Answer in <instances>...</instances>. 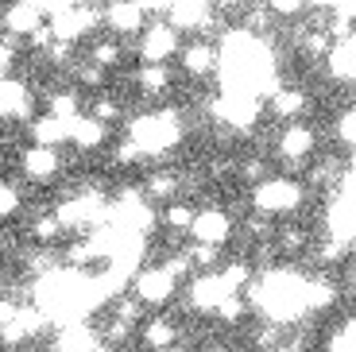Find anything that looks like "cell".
<instances>
[{
    "label": "cell",
    "mask_w": 356,
    "mask_h": 352,
    "mask_svg": "<svg viewBox=\"0 0 356 352\" xmlns=\"http://www.w3.org/2000/svg\"><path fill=\"white\" fill-rule=\"evenodd\" d=\"M275 244L283 248L286 255H294V252H302V248L310 244V232H306L302 225H294V221H291V225H283V229H279Z\"/></svg>",
    "instance_id": "cell-30"
},
{
    "label": "cell",
    "mask_w": 356,
    "mask_h": 352,
    "mask_svg": "<svg viewBox=\"0 0 356 352\" xmlns=\"http://www.w3.org/2000/svg\"><path fill=\"white\" fill-rule=\"evenodd\" d=\"M74 81H78V86H86V89H105L108 70H105V66H97V62L81 58L78 66H74Z\"/></svg>",
    "instance_id": "cell-29"
},
{
    "label": "cell",
    "mask_w": 356,
    "mask_h": 352,
    "mask_svg": "<svg viewBox=\"0 0 356 352\" xmlns=\"http://www.w3.org/2000/svg\"><path fill=\"white\" fill-rule=\"evenodd\" d=\"M348 175H353V178H356V147H353V151H348Z\"/></svg>",
    "instance_id": "cell-40"
},
{
    "label": "cell",
    "mask_w": 356,
    "mask_h": 352,
    "mask_svg": "<svg viewBox=\"0 0 356 352\" xmlns=\"http://www.w3.org/2000/svg\"><path fill=\"white\" fill-rule=\"evenodd\" d=\"M47 19H51V16H43L35 4H27V0H12L8 12H4V35H12V39H19V43H27V39H31L39 27L47 24Z\"/></svg>",
    "instance_id": "cell-13"
},
{
    "label": "cell",
    "mask_w": 356,
    "mask_h": 352,
    "mask_svg": "<svg viewBox=\"0 0 356 352\" xmlns=\"http://www.w3.org/2000/svg\"><path fill=\"white\" fill-rule=\"evenodd\" d=\"M252 0H213V8H221V12H232V8H248Z\"/></svg>",
    "instance_id": "cell-37"
},
{
    "label": "cell",
    "mask_w": 356,
    "mask_h": 352,
    "mask_svg": "<svg viewBox=\"0 0 356 352\" xmlns=\"http://www.w3.org/2000/svg\"><path fill=\"white\" fill-rule=\"evenodd\" d=\"M182 136V124H178L175 113H152L140 116V120L128 128V140H136L143 147V155H167L170 147Z\"/></svg>",
    "instance_id": "cell-2"
},
{
    "label": "cell",
    "mask_w": 356,
    "mask_h": 352,
    "mask_svg": "<svg viewBox=\"0 0 356 352\" xmlns=\"http://www.w3.org/2000/svg\"><path fill=\"white\" fill-rule=\"evenodd\" d=\"M74 47H78V43H66V39H54V43H51V51H47L43 58L51 62L54 70H63V66H70V62H74Z\"/></svg>",
    "instance_id": "cell-36"
},
{
    "label": "cell",
    "mask_w": 356,
    "mask_h": 352,
    "mask_svg": "<svg viewBox=\"0 0 356 352\" xmlns=\"http://www.w3.org/2000/svg\"><path fill=\"white\" fill-rule=\"evenodd\" d=\"M105 140H108V124L105 120H97V116H81V120H74V128H70V147H78V151H97V147H105Z\"/></svg>",
    "instance_id": "cell-18"
},
{
    "label": "cell",
    "mask_w": 356,
    "mask_h": 352,
    "mask_svg": "<svg viewBox=\"0 0 356 352\" xmlns=\"http://www.w3.org/2000/svg\"><path fill=\"white\" fill-rule=\"evenodd\" d=\"M267 109H271V116L294 124V120H302V116L310 113V93H306L302 86H279L275 93L267 97Z\"/></svg>",
    "instance_id": "cell-14"
},
{
    "label": "cell",
    "mask_w": 356,
    "mask_h": 352,
    "mask_svg": "<svg viewBox=\"0 0 356 352\" xmlns=\"http://www.w3.org/2000/svg\"><path fill=\"white\" fill-rule=\"evenodd\" d=\"M170 66H152V62H140V70H136V86H140V93H147V97H159V93H167L170 89Z\"/></svg>",
    "instance_id": "cell-22"
},
{
    "label": "cell",
    "mask_w": 356,
    "mask_h": 352,
    "mask_svg": "<svg viewBox=\"0 0 356 352\" xmlns=\"http://www.w3.org/2000/svg\"><path fill=\"white\" fill-rule=\"evenodd\" d=\"M178 66L190 74V78H209V74H217V66H221V47L213 43V39H190L186 47H182V54H178Z\"/></svg>",
    "instance_id": "cell-11"
},
{
    "label": "cell",
    "mask_w": 356,
    "mask_h": 352,
    "mask_svg": "<svg viewBox=\"0 0 356 352\" xmlns=\"http://www.w3.org/2000/svg\"><path fill=\"white\" fill-rule=\"evenodd\" d=\"M275 151H279V159L286 163V170H302L306 163L314 159V151H318V132H314L310 124L294 120V124H286L283 132H279Z\"/></svg>",
    "instance_id": "cell-5"
},
{
    "label": "cell",
    "mask_w": 356,
    "mask_h": 352,
    "mask_svg": "<svg viewBox=\"0 0 356 352\" xmlns=\"http://www.w3.org/2000/svg\"><path fill=\"white\" fill-rule=\"evenodd\" d=\"M159 221H163V229H170V232H190L197 221V205L186 202V198H175L170 205H163Z\"/></svg>",
    "instance_id": "cell-20"
},
{
    "label": "cell",
    "mask_w": 356,
    "mask_h": 352,
    "mask_svg": "<svg viewBox=\"0 0 356 352\" xmlns=\"http://www.w3.org/2000/svg\"><path fill=\"white\" fill-rule=\"evenodd\" d=\"M19 170H24V178L47 186L63 175V151L47 147V143H31V147L19 151Z\"/></svg>",
    "instance_id": "cell-7"
},
{
    "label": "cell",
    "mask_w": 356,
    "mask_h": 352,
    "mask_svg": "<svg viewBox=\"0 0 356 352\" xmlns=\"http://www.w3.org/2000/svg\"><path fill=\"white\" fill-rule=\"evenodd\" d=\"M264 4H267V12H271L275 19H298L306 8H310L306 0H264Z\"/></svg>",
    "instance_id": "cell-34"
},
{
    "label": "cell",
    "mask_w": 356,
    "mask_h": 352,
    "mask_svg": "<svg viewBox=\"0 0 356 352\" xmlns=\"http://www.w3.org/2000/svg\"><path fill=\"white\" fill-rule=\"evenodd\" d=\"M325 352H356V314L345 317V321H341V326L330 333Z\"/></svg>",
    "instance_id": "cell-27"
},
{
    "label": "cell",
    "mask_w": 356,
    "mask_h": 352,
    "mask_svg": "<svg viewBox=\"0 0 356 352\" xmlns=\"http://www.w3.org/2000/svg\"><path fill=\"white\" fill-rule=\"evenodd\" d=\"M333 132H337V140L345 143L348 151L356 147V105L348 109V113H341V116H337V128H333Z\"/></svg>",
    "instance_id": "cell-35"
},
{
    "label": "cell",
    "mask_w": 356,
    "mask_h": 352,
    "mask_svg": "<svg viewBox=\"0 0 356 352\" xmlns=\"http://www.w3.org/2000/svg\"><path fill=\"white\" fill-rule=\"evenodd\" d=\"M86 58L97 62V66H105V70H116V66H120V58H124V51H120V43H116V39H97V43L89 47Z\"/></svg>",
    "instance_id": "cell-25"
},
{
    "label": "cell",
    "mask_w": 356,
    "mask_h": 352,
    "mask_svg": "<svg viewBox=\"0 0 356 352\" xmlns=\"http://www.w3.org/2000/svg\"><path fill=\"white\" fill-rule=\"evenodd\" d=\"M147 24H152V16H147L143 0H108L105 4V27L113 31V39H140Z\"/></svg>",
    "instance_id": "cell-6"
},
{
    "label": "cell",
    "mask_w": 356,
    "mask_h": 352,
    "mask_svg": "<svg viewBox=\"0 0 356 352\" xmlns=\"http://www.w3.org/2000/svg\"><path fill=\"white\" fill-rule=\"evenodd\" d=\"M232 232H236V221H232L221 205H202V209H197L194 229H190V237H194V244H217V248H225L232 240Z\"/></svg>",
    "instance_id": "cell-8"
},
{
    "label": "cell",
    "mask_w": 356,
    "mask_h": 352,
    "mask_svg": "<svg viewBox=\"0 0 356 352\" xmlns=\"http://www.w3.org/2000/svg\"><path fill=\"white\" fill-rule=\"evenodd\" d=\"M0 113H4V120L8 124H31L35 120V93H31V86H27L24 78H4V97H0Z\"/></svg>",
    "instance_id": "cell-9"
},
{
    "label": "cell",
    "mask_w": 356,
    "mask_h": 352,
    "mask_svg": "<svg viewBox=\"0 0 356 352\" xmlns=\"http://www.w3.org/2000/svg\"><path fill=\"white\" fill-rule=\"evenodd\" d=\"M113 314H116V317H124V321H132V326H143L147 306H143V302L136 298L132 291H128V294H116V298H113Z\"/></svg>",
    "instance_id": "cell-28"
},
{
    "label": "cell",
    "mask_w": 356,
    "mask_h": 352,
    "mask_svg": "<svg viewBox=\"0 0 356 352\" xmlns=\"http://www.w3.org/2000/svg\"><path fill=\"white\" fill-rule=\"evenodd\" d=\"M341 298V291L333 287V279L325 275H314V279H302V306L306 314H321V310H333Z\"/></svg>",
    "instance_id": "cell-17"
},
{
    "label": "cell",
    "mask_w": 356,
    "mask_h": 352,
    "mask_svg": "<svg viewBox=\"0 0 356 352\" xmlns=\"http://www.w3.org/2000/svg\"><path fill=\"white\" fill-rule=\"evenodd\" d=\"M209 4H213V0H170L167 19L178 31H202V35H209V27L217 24V19L209 16Z\"/></svg>",
    "instance_id": "cell-12"
},
{
    "label": "cell",
    "mask_w": 356,
    "mask_h": 352,
    "mask_svg": "<svg viewBox=\"0 0 356 352\" xmlns=\"http://www.w3.org/2000/svg\"><path fill=\"white\" fill-rule=\"evenodd\" d=\"M217 352H241V349H217Z\"/></svg>",
    "instance_id": "cell-43"
},
{
    "label": "cell",
    "mask_w": 356,
    "mask_h": 352,
    "mask_svg": "<svg viewBox=\"0 0 356 352\" xmlns=\"http://www.w3.org/2000/svg\"><path fill=\"white\" fill-rule=\"evenodd\" d=\"M19 209H24V190H19L16 178H8V182H4V190H0V217L12 221Z\"/></svg>",
    "instance_id": "cell-31"
},
{
    "label": "cell",
    "mask_w": 356,
    "mask_h": 352,
    "mask_svg": "<svg viewBox=\"0 0 356 352\" xmlns=\"http://www.w3.org/2000/svg\"><path fill=\"white\" fill-rule=\"evenodd\" d=\"M132 337H140V326H132V321H124V317H116V314H108V321L101 326L105 349H124Z\"/></svg>",
    "instance_id": "cell-24"
},
{
    "label": "cell",
    "mask_w": 356,
    "mask_h": 352,
    "mask_svg": "<svg viewBox=\"0 0 356 352\" xmlns=\"http://www.w3.org/2000/svg\"><path fill=\"white\" fill-rule=\"evenodd\" d=\"M229 282L221 279V271H202L190 279V291H186V302L197 310V314H217L225 298H229Z\"/></svg>",
    "instance_id": "cell-10"
},
{
    "label": "cell",
    "mask_w": 356,
    "mask_h": 352,
    "mask_svg": "<svg viewBox=\"0 0 356 352\" xmlns=\"http://www.w3.org/2000/svg\"><path fill=\"white\" fill-rule=\"evenodd\" d=\"M248 294H229V298L221 302V306H217V321H221V326H241L244 321V314H248Z\"/></svg>",
    "instance_id": "cell-26"
},
{
    "label": "cell",
    "mask_w": 356,
    "mask_h": 352,
    "mask_svg": "<svg viewBox=\"0 0 356 352\" xmlns=\"http://www.w3.org/2000/svg\"><path fill=\"white\" fill-rule=\"evenodd\" d=\"M27 128H31V143L63 147V143H70V128H74V124H66V120H58V116L43 113V116H35V120L27 124Z\"/></svg>",
    "instance_id": "cell-19"
},
{
    "label": "cell",
    "mask_w": 356,
    "mask_h": 352,
    "mask_svg": "<svg viewBox=\"0 0 356 352\" xmlns=\"http://www.w3.org/2000/svg\"><path fill=\"white\" fill-rule=\"evenodd\" d=\"M63 232H66V225H63V217H58L54 209L35 213V221H31V240H35L39 248H51Z\"/></svg>",
    "instance_id": "cell-23"
},
{
    "label": "cell",
    "mask_w": 356,
    "mask_h": 352,
    "mask_svg": "<svg viewBox=\"0 0 356 352\" xmlns=\"http://www.w3.org/2000/svg\"><path fill=\"white\" fill-rule=\"evenodd\" d=\"M353 105H356V93H353Z\"/></svg>",
    "instance_id": "cell-44"
},
{
    "label": "cell",
    "mask_w": 356,
    "mask_h": 352,
    "mask_svg": "<svg viewBox=\"0 0 356 352\" xmlns=\"http://www.w3.org/2000/svg\"><path fill=\"white\" fill-rule=\"evenodd\" d=\"M89 116H97V120H105V124H116L120 120V116H124V109H120V101L116 97H108V93H101L97 101H93V105L86 109Z\"/></svg>",
    "instance_id": "cell-33"
},
{
    "label": "cell",
    "mask_w": 356,
    "mask_h": 352,
    "mask_svg": "<svg viewBox=\"0 0 356 352\" xmlns=\"http://www.w3.org/2000/svg\"><path fill=\"white\" fill-rule=\"evenodd\" d=\"M348 291L356 294V252H353V259H348Z\"/></svg>",
    "instance_id": "cell-38"
},
{
    "label": "cell",
    "mask_w": 356,
    "mask_h": 352,
    "mask_svg": "<svg viewBox=\"0 0 356 352\" xmlns=\"http://www.w3.org/2000/svg\"><path fill=\"white\" fill-rule=\"evenodd\" d=\"M140 344H143L147 352H167L170 344H178V326L170 321L167 314L143 317V326H140Z\"/></svg>",
    "instance_id": "cell-16"
},
{
    "label": "cell",
    "mask_w": 356,
    "mask_h": 352,
    "mask_svg": "<svg viewBox=\"0 0 356 352\" xmlns=\"http://www.w3.org/2000/svg\"><path fill=\"white\" fill-rule=\"evenodd\" d=\"M306 4H310L314 12H330L333 8V0H306Z\"/></svg>",
    "instance_id": "cell-39"
},
{
    "label": "cell",
    "mask_w": 356,
    "mask_h": 352,
    "mask_svg": "<svg viewBox=\"0 0 356 352\" xmlns=\"http://www.w3.org/2000/svg\"><path fill=\"white\" fill-rule=\"evenodd\" d=\"M178 287H182V282H178L163 264H155V267H140V271L132 275V294H136V298H140L147 310H163V306H170V302H175V294H178Z\"/></svg>",
    "instance_id": "cell-4"
},
{
    "label": "cell",
    "mask_w": 356,
    "mask_h": 352,
    "mask_svg": "<svg viewBox=\"0 0 356 352\" xmlns=\"http://www.w3.org/2000/svg\"><path fill=\"white\" fill-rule=\"evenodd\" d=\"M190 255H194L197 275L202 271H221V248L217 244H190Z\"/></svg>",
    "instance_id": "cell-32"
},
{
    "label": "cell",
    "mask_w": 356,
    "mask_h": 352,
    "mask_svg": "<svg viewBox=\"0 0 356 352\" xmlns=\"http://www.w3.org/2000/svg\"><path fill=\"white\" fill-rule=\"evenodd\" d=\"M182 47H186L182 31L170 19H152L147 31L140 35V43H136V54H140V62H152V66H170V58H178Z\"/></svg>",
    "instance_id": "cell-3"
},
{
    "label": "cell",
    "mask_w": 356,
    "mask_h": 352,
    "mask_svg": "<svg viewBox=\"0 0 356 352\" xmlns=\"http://www.w3.org/2000/svg\"><path fill=\"white\" fill-rule=\"evenodd\" d=\"M306 205V186L298 178L271 175L259 186H252V209L264 217H294Z\"/></svg>",
    "instance_id": "cell-1"
},
{
    "label": "cell",
    "mask_w": 356,
    "mask_h": 352,
    "mask_svg": "<svg viewBox=\"0 0 356 352\" xmlns=\"http://www.w3.org/2000/svg\"><path fill=\"white\" fill-rule=\"evenodd\" d=\"M143 198L147 202H159V205H170L175 198H182V175L178 170H147L140 182Z\"/></svg>",
    "instance_id": "cell-15"
},
{
    "label": "cell",
    "mask_w": 356,
    "mask_h": 352,
    "mask_svg": "<svg viewBox=\"0 0 356 352\" xmlns=\"http://www.w3.org/2000/svg\"><path fill=\"white\" fill-rule=\"evenodd\" d=\"M167 352H194V349H190V344H170Z\"/></svg>",
    "instance_id": "cell-41"
},
{
    "label": "cell",
    "mask_w": 356,
    "mask_h": 352,
    "mask_svg": "<svg viewBox=\"0 0 356 352\" xmlns=\"http://www.w3.org/2000/svg\"><path fill=\"white\" fill-rule=\"evenodd\" d=\"M97 352H116V349H105V344H101V349H97Z\"/></svg>",
    "instance_id": "cell-42"
},
{
    "label": "cell",
    "mask_w": 356,
    "mask_h": 352,
    "mask_svg": "<svg viewBox=\"0 0 356 352\" xmlns=\"http://www.w3.org/2000/svg\"><path fill=\"white\" fill-rule=\"evenodd\" d=\"M47 113L51 116H58V120H66V124H74V120H81V93L78 89H54L51 97H47Z\"/></svg>",
    "instance_id": "cell-21"
}]
</instances>
